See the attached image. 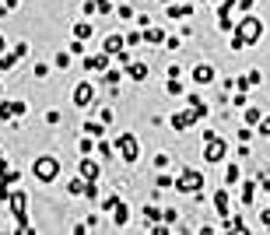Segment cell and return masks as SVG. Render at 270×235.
Returning a JSON list of instances; mask_svg holds the SVG:
<instances>
[{
  "label": "cell",
  "mask_w": 270,
  "mask_h": 235,
  "mask_svg": "<svg viewBox=\"0 0 270 235\" xmlns=\"http://www.w3.org/2000/svg\"><path fill=\"white\" fill-rule=\"evenodd\" d=\"M165 91H169V95H179V91H183V84H179V81H172V78H169V84H165Z\"/></svg>",
  "instance_id": "obj_30"
},
{
  "label": "cell",
  "mask_w": 270,
  "mask_h": 235,
  "mask_svg": "<svg viewBox=\"0 0 270 235\" xmlns=\"http://www.w3.org/2000/svg\"><path fill=\"white\" fill-rule=\"evenodd\" d=\"M260 221H263V225H270V211H263V218H260Z\"/></svg>",
  "instance_id": "obj_39"
},
{
  "label": "cell",
  "mask_w": 270,
  "mask_h": 235,
  "mask_svg": "<svg viewBox=\"0 0 270 235\" xmlns=\"http://www.w3.org/2000/svg\"><path fill=\"white\" fill-rule=\"evenodd\" d=\"M25 197H28V193H21V190H18V193H11V197H7V204H11V214H14V225H18V232H32V225H28V214H25Z\"/></svg>",
  "instance_id": "obj_3"
},
{
  "label": "cell",
  "mask_w": 270,
  "mask_h": 235,
  "mask_svg": "<svg viewBox=\"0 0 270 235\" xmlns=\"http://www.w3.org/2000/svg\"><path fill=\"white\" fill-rule=\"evenodd\" d=\"M91 32H95V28H91L88 21H77V25H74V39H81V42H84V39H88Z\"/></svg>",
  "instance_id": "obj_19"
},
{
  "label": "cell",
  "mask_w": 270,
  "mask_h": 235,
  "mask_svg": "<svg viewBox=\"0 0 270 235\" xmlns=\"http://www.w3.org/2000/svg\"><path fill=\"white\" fill-rule=\"evenodd\" d=\"M256 183H260V186H263V193H270V179H267V175H263V172H260V175H256Z\"/></svg>",
  "instance_id": "obj_37"
},
{
  "label": "cell",
  "mask_w": 270,
  "mask_h": 235,
  "mask_svg": "<svg viewBox=\"0 0 270 235\" xmlns=\"http://www.w3.org/2000/svg\"><path fill=\"white\" fill-rule=\"evenodd\" d=\"M0 158H4V155H0Z\"/></svg>",
  "instance_id": "obj_43"
},
{
  "label": "cell",
  "mask_w": 270,
  "mask_h": 235,
  "mask_svg": "<svg viewBox=\"0 0 270 235\" xmlns=\"http://www.w3.org/2000/svg\"><path fill=\"white\" fill-rule=\"evenodd\" d=\"M260 35H263V21H260V18H242V21H239V28H235L232 49L253 46V42H260Z\"/></svg>",
  "instance_id": "obj_1"
},
{
  "label": "cell",
  "mask_w": 270,
  "mask_h": 235,
  "mask_svg": "<svg viewBox=\"0 0 270 235\" xmlns=\"http://www.w3.org/2000/svg\"><path fill=\"white\" fill-rule=\"evenodd\" d=\"M246 78H249V84H260V81H263V74H260V71H249Z\"/></svg>",
  "instance_id": "obj_36"
},
{
  "label": "cell",
  "mask_w": 270,
  "mask_h": 235,
  "mask_svg": "<svg viewBox=\"0 0 270 235\" xmlns=\"http://www.w3.org/2000/svg\"><path fill=\"white\" fill-rule=\"evenodd\" d=\"M25 109H28V105H25L21 98H14V102H0V120H7V123H11V120H18Z\"/></svg>",
  "instance_id": "obj_7"
},
{
  "label": "cell",
  "mask_w": 270,
  "mask_h": 235,
  "mask_svg": "<svg viewBox=\"0 0 270 235\" xmlns=\"http://www.w3.org/2000/svg\"><path fill=\"white\" fill-rule=\"evenodd\" d=\"M214 207H218L221 221H228V190H218V193H214Z\"/></svg>",
  "instance_id": "obj_14"
},
{
  "label": "cell",
  "mask_w": 270,
  "mask_h": 235,
  "mask_svg": "<svg viewBox=\"0 0 270 235\" xmlns=\"http://www.w3.org/2000/svg\"><path fill=\"white\" fill-rule=\"evenodd\" d=\"M200 186H203V172H197V168H183L179 179H176L179 193H200Z\"/></svg>",
  "instance_id": "obj_4"
},
{
  "label": "cell",
  "mask_w": 270,
  "mask_h": 235,
  "mask_svg": "<svg viewBox=\"0 0 270 235\" xmlns=\"http://www.w3.org/2000/svg\"><path fill=\"white\" fill-rule=\"evenodd\" d=\"M193 81H197V84H210V81H214V67H210V64H200V67L193 71Z\"/></svg>",
  "instance_id": "obj_15"
},
{
  "label": "cell",
  "mask_w": 270,
  "mask_h": 235,
  "mask_svg": "<svg viewBox=\"0 0 270 235\" xmlns=\"http://www.w3.org/2000/svg\"><path fill=\"white\" fill-rule=\"evenodd\" d=\"M95 11H98V14H109V11H113V0H95Z\"/></svg>",
  "instance_id": "obj_29"
},
{
  "label": "cell",
  "mask_w": 270,
  "mask_h": 235,
  "mask_svg": "<svg viewBox=\"0 0 270 235\" xmlns=\"http://www.w3.org/2000/svg\"><path fill=\"white\" fill-rule=\"evenodd\" d=\"M116 148H120V155H123L127 165H134V161H137V137H134V134H123V137L116 141Z\"/></svg>",
  "instance_id": "obj_6"
},
{
  "label": "cell",
  "mask_w": 270,
  "mask_h": 235,
  "mask_svg": "<svg viewBox=\"0 0 270 235\" xmlns=\"http://www.w3.org/2000/svg\"><path fill=\"white\" fill-rule=\"evenodd\" d=\"M102 130H105V123H102V120H88V123H84V134H88V137H95V141L102 137Z\"/></svg>",
  "instance_id": "obj_18"
},
{
  "label": "cell",
  "mask_w": 270,
  "mask_h": 235,
  "mask_svg": "<svg viewBox=\"0 0 270 235\" xmlns=\"http://www.w3.org/2000/svg\"><path fill=\"white\" fill-rule=\"evenodd\" d=\"M253 4H256V0H239V7H242V11H249Z\"/></svg>",
  "instance_id": "obj_38"
},
{
  "label": "cell",
  "mask_w": 270,
  "mask_h": 235,
  "mask_svg": "<svg viewBox=\"0 0 270 235\" xmlns=\"http://www.w3.org/2000/svg\"><path fill=\"white\" fill-rule=\"evenodd\" d=\"M203 141H207V144H203V158H207V161H221V158H225L228 148H225V141H221V137H210V134H207Z\"/></svg>",
  "instance_id": "obj_5"
},
{
  "label": "cell",
  "mask_w": 270,
  "mask_h": 235,
  "mask_svg": "<svg viewBox=\"0 0 270 235\" xmlns=\"http://www.w3.org/2000/svg\"><path fill=\"white\" fill-rule=\"evenodd\" d=\"M127 221H130V211H127V204H116V225L123 228Z\"/></svg>",
  "instance_id": "obj_24"
},
{
  "label": "cell",
  "mask_w": 270,
  "mask_h": 235,
  "mask_svg": "<svg viewBox=\"0 0 270 235\" xmlns=\"http://www.w3.org/2000/svg\"><path fill=\"white\" fill-rule=\"evenodd\" d=\"M190 11H193L190 4H183V7H179V4H172V7H169V14H172V18H190Z\"/></svg>",
  "instance_id": "obj_23"
},
{
  "label": "cell",
  "mask_w": 270,
  "mask_h": 235,
  "mask_svg": "<svg viewBox=\"0 0 270 235\" xmlns=\"http://www.w3.org/2000/svg\"><path fill=\"white\" fill-rule=\"evenodd\" d=\"M77 148H81V158H84V155H91V151H95V141H91V137L84 134V137L77 141Z\"/></svg>",
  "instance_id": "obj_25"
},
{
  "label": "cell",
  "mask_w": 270,
  "mask_h": 235,
  "mask_svg": "<svg viewBox=\"0 0 270 235\" xmlns=\"http://www.w3.org/2000/svg\"><path fill=\"white\" fill-rule=\"evenodd\" d=\"M25 53H28V46H25V42H18V49H14L11 56H4V53H0V71H11V67L25 56Z\"/></svg>",
  "instance_id": "obj_12"
},
{
  "label": "cell",
  "mask_w": 270,
  "mask_h": 235,
  "mask_svg": "<svg viewBox=\"0 0 270 235\" xmlns=\"http://www.w3.org/2000/svg\"><path fill=\"white\" fill-rule=\"evenodd\" d=\"M109 67V53H98V56H88L84 60V71H91V74H102Z\"/></svg>",
  "instance_id": "obj_11"
},
{
  "label": "cell",
  "mask_w": 270,
  "mask_h": 235,
  "mask_svg": "<svg viewBox=\"0 0 270 235\" xmlns=\"http://www.w3.org/2000/svg\"><path fill=\"white\" fill-rule=\"evenodd\" d=\"M14 179H18V168H11L7 158H0V186H11Z\"/></svg>",
  "instance_id": "obj_13"
},
{
  "label": "cell",
  "mask_w": 270,
  "mask_h": 235,
  "mask_svg": "<svg viewBox=\"0 0 270 235\" xmlns=\"http://www.w3.org/2000/svg\"><path fill=\"white\" fill-rule=\"evenodd\" d=\"M207 4H214V0H207Z\"/></svg>",
  "instance_id": "obj_42"
},
{
  "label": "cell",
  "mask_w": 270,
  "mask_h": 235,
  "mask_svg": "<svg viewBox=\"0 0 270 235\" xmlns=\"http://www.w3.org/2000/svg\"><path fill=\"white\" fill-rule=\"evenodd\" d=\"M84 186H88V179H84V183H81V179H74V183L67 186V193H70V197H81V193H84Z\"/></svg>",
  "instance_id": "obj_26"
},
{
  "label": "cell",
  "mask_w": 270,
  "mask_h": 235,
  "mask_svg": "<svg viewBox=\"0 0 270 235\" xmlns=\"http://www.w3.org/2000/svg\"><path fill=\"white\" fill-rule=\"evenodd\" d=\"M57 172H60V161L53 155H42V158H35L32 161V175L39 179V183H53L57 179Z\"/></svg>",
  "instance_id": "obj_2"
},
{
  "label": "cell",
  "mask_w": 270,
  "mask_h": 235,
  "mask_svg": "<svg viewBox=\"0 0 270 235\" xmlns=\"http://www.w3.org/2000/svg\"><path fill=\"white\" fill-rule=\"evenodd\" d=\"M116 14H120V18H123V21H127V18H134V11H130V7H127V4H123V7H116Z\"/></svg>",
  "instance_id": "obj_35"
},
{
  "label": "cell",
  "mask_w": 270,
  "mask_h": 235,
  "mask_svg": "<svg viewBox=\"0 0 270 235\" xmlns=\"http://www.w3.org/2000/svg\"><path fill=\"white\" fill-rule=\"evenodd\" d=\"M225 183H239V168H235V165L225 172Z\"/></svg>",
  "instance_id": "obj_32"
},
{
  "label": "cell",
  "mask_w": 270,
  "mask_h": 235,
  "mask_svg": "<svg viewBox=\"0 0 270 235\" xmlns=\"http://www.w3.org/2000/svg\"><path fill=\"white\" fill-rule=\"evenodd\" d=\"M127 74H130L134 81H147V67H144V64H130V67H127Z\"/></svg>",
  "instance_id": "obj_21"
},
{
  "label": "cell",
  "mask_w": 270,
  "mask_h": 235,
  "mask_svg": "<svg viewBox=\"0 0 270 235\" xmlns=\"http://www.w3.org/2000/svg\"><path fill=\"white\" fill-rule=\"evenodd\" d=\"M77 168H81V179H88V183H98V165H95V158H91V155L81 158V165H77Z\"/></svg>",
  "instance_id": "obj_10"
},
{
  "label": "cell",
  "mask_w": 270,
  "mask_h": 235,
  "mask_svg": "<svg viewBox=\"0 0 270 235\" xmlns=\"http://www.w3.org/2000/svg\"><path fill=\"white\" fill-rule=\"evenodd\" d=\"M239 200H242V204H253V200H256V183H246V186H242V197H239Z\"/></svg>",
  "instance_id": "obj_22"
},
{
  "label": "cell",
  "mask_w": 270,
  "mask_h": 235,
  "mask_svg": "<svg viewBox=\"0 0 270 235\" xmlns=\"http://www.w3.org/2000/svg\"><path fill=\"white\" fill-rule=\"evenodd\" d=\"M256 130H260V137H270V116H263V120L256 123Z\"/></svg>",
  "instance_id": "obj_28"
},
{
  "label": "cell",
  "mask_w": 270,
  "mask_h": 235,
  "mask_svg": "<svg viewBox=\"0 0 270 235\" xmlns=\"http://www.w3.org/2000/svg\"><path fill=\"white\" fill-rule=\"evenodd\" d=\"M14 4H18V0H7V4H4V11H11V7H14Z\"/></svg>",
  "instance_id": "obj_40"
},
{
  "label": "cell",
  "mask_w": 270,
  "mask_h": 235,
  "mask_svg": "<svg viewBox=\"0 0 270 235\" xmlns=\"http://www.w3.org/2000/svg\"><path fill=\"white\" fill-rule=\"evenodd\" d=\"M0 53H4V35H0Z\"/></svg>",
  "instance_id": "obj_41"
},
{
  "label": "cell",
  "mask_w": 270,
  "mask_h": 235,
  "mask_svg": "<svg viewBox=\"0 0 270 235\" xmlns=\"http://www.w3.org/2000/svg\"><path fill=\"white\" fill-rule=\"evenodd\" d=\"M120 78H123V71H109V74H105V78H102V81H105V84H116V81H120Z\"/></svg>",
  "instance_id": "obj_31"
},
{
  "label": "cell",
  "mask_w": 270,
  "mask_h": 235,
  "mask_svg": "<svg viewBox=\"0 0 270 235\" xmlns=\"http://www.w3.org/2000/svg\"><path fill=\"white\" fill-rule=\"evenodd\" d=\"M116 204H120V197H105V200H102L105 211H116Z\"/></svg>",
  "instance_id": "obj_33"
},
{
  "label": "cell",
  "mask_w": 270,
  "mask_h": 235,
  "mask_svg": "<svg viewBox=\"0 0 270 235\" xmlns=\"http://www.w3.org/2000/svg\"><path fill=\"white\" fill-rule=\"evenodd\" d=\"M161 218H165V214H161L158 207H151V204H144V221H147V225H154V221H161Z\"/></svg>",
  "instance_id": "obj_20"
},
{
  "label": "cell",
  "mask_w": 270,
  "mask_h": 235,
  "mask_svg": "<svg viewBox=\"0 0 270 235\" xmlns=\"http://www.w3.org/2000/svg\"><path fill=\"white\" fill-rule=\"evenodd\" d=\"M197 120H203V116L190 105V112H176V116H172V127H176V130H186V127H193Z\"/></svg>",
  "instance_id": "obj_8"
},
{
  "label": "cell",
  "mask_w": 270,
  "mask_h": 235,
  "mask_svg": "<svg viewBox=\"0 0 270 235\" xmlns=\"http://www.w3.org/2000/svg\"><path fill=\"white\" fill-rule=\"evenodd\" d=\"M109 56H116V53H123V35H109L105 39V46H102Z\"/></svg>",
  "instance_id": "obj_17"
},
{
  "label": "cell",
  "mask_w": 270,
  "mask_h": 235,
  "mask_svg": "<svg viewBox=\"0 0 270 235\" xmlns=\"http://www.w3.org/2000/svg\"><path fill=\"white\" fill-rule=\"evenodd\" d=\"M91 95H95V88H91L88 81H84V84H77V88H74V105H77V109L91 105Z\"/></svg>",
  "instance_id": "obj_9"
},
{
  "label": "cell",
  "mask_w": 270,
  "mask_h": 235,
  "mask_svg": "<svg viewBox=\"0 0 270 235\" xmlns=\"http://www.w3.org/2000/svg\"><path fill=\"white\" fill-rule=\"evenodd\" d=\"M260 120H263V112H260V109H246V123H249V127H256Z\"/></svg>",
  "instance_id": "obj_27"
},
{
  "label": "cell",
  "mask_w": 270,
  "mask_h": 235,
  "mask_svg": "<svg viewBox=\"0 0 270 235\" xmlns=\"http://www.w3.org/2000/svg\"><path fill=\"white\" fill-rule=\"evenodd\" d=\"M140 35H144V42H151V46H158V42H165V32H161V28H154V25H147V28L140 32Z\"/></svg>",
  "instance_id": "obj_16"
},
{
  "label": "cell",
  "mask_w": 270,
  "mask_h": 235,
  "mask_svg": "<svg viewBox=\"0 0 270 235\" xmlns=\"http://www.w3.org/2000/svg\"><path fill=\"white\" fill-rule=\"evenodd\" d=\"M57 67H60V71H67V67H70V56H67V53H60V56H57Z\"/></svg>",
  "instance_id": "obj_34"
}]
</instances>
